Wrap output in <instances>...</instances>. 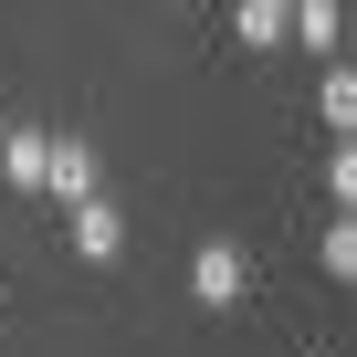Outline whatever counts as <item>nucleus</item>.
<instances>
[{
  "instance_id": "1",
  "label": "nucleus",
  "mask_w": 357,
  "mask_h": 357,
  "mask_svg": "<svg viewBox=\"0 0 357 357\" xmlns=\"http://www.w3.org/2000/svg\"><path fill=\"white\" fill-rule=\"evenodd\" d=\"M43 190H53L63 211L105 200V158H95V137H53V168H43Z\"/></svg>"
},
{
  "instance_id": "2",
  "label": "nucleus",
  "mask_w": 357,
  "mask_h": 357,
  "mask_svg": "<svg viewBox=\"0 0 357 357\" xmlns=\"http://www.w3.org/2000/svg\"><path fill=\"white\" fill-rule=\"evenodd\" d=\"M242 284H252V263H242V242H200V263H190V305H211V315H231V305H242Z\"/></svg>"
},
{
  "instance_id": "3",
  "label": "nucleus",
  "mask_w": 357,
  "mask_h": 357,
  "mask_svg": "<svg viewBox=\"0 0 357 357\" xmlns=\"http://www.w3.org/2000/svg\"><path fill=\"white\" fill-rule=\"evenodd\" d=\"M43 168H53V126H0V178L11 190H43Z\"/></svg>"
},
{
  "instance_id": "4",
  "label": "nucleus",
  "mask_w": 357,
  "mask_h": 357,
  "mask_svg": "<svg viewBox=\"0 0 357 357\" xmlns=\"http://www.w3.org/2000/svg\"><path fill=\"white\" fill-rule=\"evenodd\" d=\"M74 252H84V263H116V252H126V211H116V200H84V211H74Z\"/></svg>"
},
{
  "instance_id": "5",
  "label": "nucleus",
  "mask_w": 357,
  "mask_h": 357,
  "mask_svg": "<svg viewBox=\"0 0 357 357\" xmlns=\"http://www.w3.org/2000/svg\"><path fill=\"white\" fill-rule=\"evenodd\" d=\"M315 116H326L336 147L357 137V63H326V74H315Z\"/></svg>"
},
{
  "instance_id": "6",
  "label": "nucleus",
  "mask_w": 357,
  "mask_h": 357,
  "mask_svg": "<svg viewBox=\"0 0 357 357\" xmlns=\"http://www.w3.org/2000/svg\"><path fill=\"white\" fill-rule=\"evenodd\" d=\"M231 32H242V43H284V32H294V11H273V0H242Z\"/></svg>"
},
{
  "instance_id": "7",
  "label": "nucleus",
  "mask_w": 357,
  "mask_h": 357,
  "mask_svg": "<svg viewBox=\"0 0 357 357\" xmlns=\"http://www.w3.org/2000/svg\"><path fill=\"white\" fill-rule=\"evenodd\" d=\"M336 32H347V22H336V0H305V11H294V43H315V53H336Z\"/></svg>"
},
{
  "instance_id": "8",
  "label": "nucleus",
  "mask_w": 357,
  "mask_h": 357,
  "mask_svg": "<svg viewBox=\"0 0 357 357\" xmlns=\"http://www.w3.org/2000/svg\"><path fill=\"white\" fill-rule=\"evenodd\" d=\"M326 200H336V211H357V137H347V147H326Z\"/></svg>"
},
{
  "instance_id": "9",
  "label": "nucleus",
  "mask_w": 357,
  "mask_h": 357,
  "mask_svg": "<svg viewBox=\"0 0 357 357\" xmlns=\"http://www.w3.org/2000/svg\"><path fill=\"white\" fill-rule=\"evenodd\" d=\"M315 252H326V273H336V284H357V221H326V242H315Z\"/></svg>"
}]
</instances>
